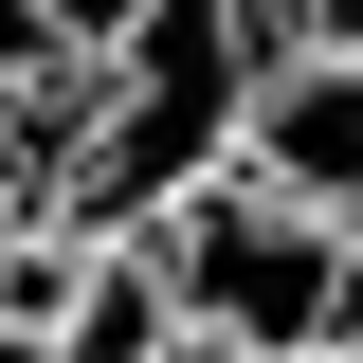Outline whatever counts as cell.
Masks as SVG:
<instances>
[{
    "mask_svg": "<svg viewBox=\"0 0 363 363\" xmlns=\"http://www.w3.org/2000/svg\"><path fill=\"white\" fill-rule=\"evenodd\" d=\"M236 164L272 182V200H309V218L363 236V55H255V91H236Z\"/></svg>",
    "mask_w": 363,
    "mask_h": 363,
    "instance_id": "7a4b0ae2",
    "label": "cell"
},
{
    "mask_svg": "<svg viewBox=\"0 0 363 363\" xmlns=\"http://www.w3.org/2000/svg\"><path fill=\"white\" fill-rule=\"evenodd\" d=\"M91 37H73V0H0V109H37V91H73Z\"/></svg>",
    "mask_w": 363,
    "mask_h": 363,
    "instance_id": "277c9868",
    "label": "cell"
},
{
    "mask_svg": "<svg viewBox=\"0 0 363 363\" xmlns=\"http://www.w3.org/2000/svg\"><path fill=\"white\" fill-rule=\"evenodd\" d=\"M145 236H164V291L200 327H236V345H327V327H363V236L309 218V200H272L255 164H200L182 200H145Z\"/></svg>",
    "mask_w": 363,
    "mask_h": 363,
    "instance_id": "6da1fadb",
    "label": "cell"
},
{
    "mask_svg": "<svg viewBox=\"0 0 363 363\" xmlns=\"http://www.w3.org/2000/svg\"><path fill=\"white\" fill-rule=\"evenodd\" d=\"M272 363H363V327H327V345H272Z\"/></svg>",
    "mask_w": 363,
    "mask_h": 363,
    "instance_id": "8992f818",
    "label": "cell"
},
{
    "mask_svg": "<svg viewBox=\"0 0 363 363\" xmlns=\"http://www.w3.org/2000/svg\"><path fill=\"white\" fill-rule=\"evenodd\" d=\"M145 363H255V345H236V327H200V309H182V327H164V345H145Z\"/></svg>",
    "mask_w": 363,
    "mask_h": 363,
    "instance_id": "5b68a950",
    "label": "cell"
},
{
    "mask_svg": "<svg viewBox=\"0 0 363 363\" xmlns=\"http://www.w3.org/2000/svg\"><path fill=\"white\" fill-rule=\"evenodd\" d=\"M182 327V291H164V236L145 218H91V255H73V309H55V345L37 363H145Z\"/></svg>",
    "mask_w": 363,
    "mask_h": 363,
    "instance_id": "3957f363",
    "label": "cell"
},
{
    "mask_svg": "<svg viewBox=\"0 0 363 363\" xmlns=\"http://www.w3.org/2000/svg\"><path fill=\"white\" fill-rule=\"evenodd\" d=\"M109 18H128V0H73V37H109Z\"/></svg>",
    "mask_w": 363,
    "mask_h": 363,
    "instance_id": "52a82bcc",
    "label": "cell"
}]
</instances>
